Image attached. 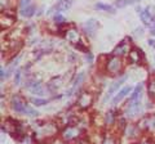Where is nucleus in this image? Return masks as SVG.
Instances as JSON below:
<instances>
[{
  "label": "nucleus",
  "mask_w": 155,
  "mask_h": 144,
  "mask_svg": "<svg viewBox=\"0 0 155 144\" xmlns=\"http://www.w3.org/2000/svg\"><path fill=\"white\" fill-rule=\"evenodd\" d=\"M116 122V116L114 111H107L105 114V124L107 126H113V125Z\"/></svg>",
  "instance_id": "393cba45"
},
{
  "label": "nucleus",
  "mask_w": 155,
  "mask_h": 144,
  "mask_svg": "<svg viewBox=\"0 0 155 144\" xmlns=\"http://www.w3.org/2000/svg\"><path fill=\"white\" fill-rule=\"evenodd\" d=\"M36 12V4H31V5H28L26 8H21L19 9V13H21L22 17L25 18H31L34 14Z\"/></svg>",
  "instance_id": "6ab92c4d"
},
{
  "label": "nucleus",
  "mask_w": 155,
  "mask_h": 144,
  "mask_svg": "<svg viewBox=\"0 0 155 144\" xmlns=\"http://www.w3.org/2000/svg\"><path fill=\"white\" fill-rule=\"evenodd\" d=\"M93 100H94V95L91 92H81L79 95H78L76 105L79 109L84 111V109H88L91 105L93 104Z\"/></svg>",
  "instance_id": "39448f33"
},
{
  "label": "nucleus",
  "mask_w": 155,
  "mask_h": 144,
  "mask_svg": "<svg viewBox=\"0 0 155 144\" xmlns=\"http://www.w3.org/2000/svg\"><path fill=\"white\" fill-rule=\"evenodd\" d=\"M101 144H118V140H116V138L114 135H105L102 136Z\"/></svg>",
  "instance_id": "a878e982"
},
{
  "label": "nucleus",
  "mask_w": 155,
  "mask_h": 144,
  "mask_svg": "<svg viewBox=\"0 0 155 144\" xmlns=\"http://www.w3.org/2000/svg\"><path fill=\"white\" fill-rule=\"evenodd\" d=\"M130 49H132L130 44H128L127 40H123L122 42H119V44L115 46L113 54L114 55H118V57H124V55H128L129 54Z\"/></svg>",
  "instance_id": "dca6fc26"
},
{
  "label": "nucleus",
  "mask_w": 155,
  "mask_h": 144,
  "mask_svg": "<svg viewBox=\"0 0 155 144\" xmlns=\"http://www.w3.org/2000/svg\"><path fill=\"white\" fill-rule=\"evenodd\" d=\"M142 89H143V84H142V83H140V84L133 89V92H132V94H130V97H129V100H128V104H127V105L141 104V103H140V100H141Z\"/></svg>",
  "instance_id": "2eb2a0df"
},
{
  "label": "nucleus",
  "mask_w": 155,
  "mask_h": 144,
  "mask_svg": "<svg viewBox=\"0 0 155 144\" xmlns=\"http://www.w3.org/2000/svg\"><path fill=\"white\" fill-rule=\"evenodd\" d=\"M60 136L65 143L78 142L83 138V129L80 125H67L62 129Z\"/></svg>",
  "instance_id": "20e7f679"
},
{
  "label": "nucleus",
  "mask_w": 155,
  "mask_h": 144,
  "mask_svg": "<svg viewBox=\"0 0 155 144\" xmlns=\"http://www.w3.org/2000/svg\"><path fill=\"white\" fill-rule=\"evenodd\" d=\"M53 21H54V23H56L57 26H64L65 23H66L65 17L62 16V14H60V13H56V16H54V18H53Z\"/></svg>",
  "instance_id": "cd10ccee"
},
{
  "label": "nucleus",
  "mask_w": 155,
  "mask_h": 144,
  "mask_svg": "<svg viewBox=\"0 0 155 144\" xmlns=\"http://www.w3.org/2000/svg\"><path fill=\"white\" fill-rule=\"evenodd\" d=\"M11 107L16 113L26 114V116H30V117H35L39 113L36 109H34L32 107L28 105V103L21 97V95H13L12 99H11Z\"/></svg>",
  "instance_id": "f03ea898"
},
{
  "label": "nucleus",
  "mask_w": 155,
  "mask_h": 144,
  "mask_svg": "<svg viewBox=\"0 0 155 144\" xmlns=\"http://www.w3.org/2000/svg\"><path fill=\"white\" fill-rule=\"evenodd\" d=\"M84 79H85V74H84V72H80V74L76 76V79H75V81H74V85H72V88L70 89V92H69V94H67V95L74 94V93L76 92V90L80 88V85L83 84Z\"/></svg>",
  "instance_id": "a211bd4d"
},
{
  "label": "nucleus",
  "mask_w": 155,
  "mask_h": 144,
  "mask_svg": "<svg viewBox=\"0 0 155 144\" xmlns=\"http://www.w3.org/2000/svg\"><path fill=\"white\" fill-rule=\"evenodd\" d=\"M30 102L35 105V107H41V105H45L48 103V100L43 99V98H30Z\"/></svg>",
  "instance_id": "bb28decb"
},
{
  "label": "nucleus",
  "mask_w": 155,
  "mask_h": 144,
  "mask_svg": "<svg viewBox=\"0 0 155 144\" xmlns=\"http://www.w3.org/2000/svg\"><path fill=\"white\" fill-rule=\"evenodd\" d=\"M137 144H151V143H150V142H138Z\"/></svg>",
  "instance_id": "72a5a7b5"
},
{
  "label": "nucleus",
  "mask_w": 155,
  "mask_h": 144,
  "mask_svg": "<svg viewBox=\"0 0 155 144\" xmlns=\"http://www.w3.org/2000/svg\"><path fill=\"white\" fill-rule=\"evenodd\" d=\"M14 23H16V16H14L13 13L2 12V16H0V26H2V30H8Z\"/></svg>",
  "instance_id": "f8f14e48"
},
{
  "label": "nucleus",
  "mask_w": 155,
  "mask_h": 144,
  "mask_svg": "<svg viewBox=\"0 0 155 144\" xmlns=\"http://www.w3.org/2000/svg\"><path fill=\"white\" fill-rule=\"evenodd\" d=\"M141 129L138 127V125H133V124H127V126L124 127L123 133L125 134V136L130 140H134V139H138L141 135Z\"/></svg>",
  "instance_id": "ddd939ff"
},
{
  "label": "nucleus",
  "mask_w": 155,
  "mask_h": 144,
  "mask_svg": "<svg viewBox=\"0 0 155 144\" xmlns=\"http://www.w3.org/2000/svg\"><path fill=\"white\" fill-rule=\"evenodd\" d=\"M147 44H149L150 46H154V48H155V40H154V39H150V40L147 41Z\"/></svg>",
  "instance_id": "473e14b6"
},
{
  "label": "nucleus",
  "mask_w": 155,
  "mask_h": 144,
  "mask_svg": "<svg viewBox=\"0 0 155 144\" xmlns=\"http://www.w3.org/2000/svg\"><path fill=\"white\" fill-rule=\"evenodd\" d=\"M141 17V21L145 26L147 27H151V28H155V12H154V8L153 7H146L141 12L140 14Z\"/></svg>",
  "instance_id": "0eeeda50"
},
{
  "label": "nucleus",
  "mask_w": 155,
  "mask_h": 144,
  "mask_svg": "<svg viewBox=\"0 0 155 144\" xmlns=\"http://www.w3.org/2000/svg\"><path fill=\"white\" fill-rule=\"evenodd\" d=\"M141 0H115L114 7L115 8H125L128 5H134V4L140 3Z\"/></svg>",
  "instance_id": "4be33fe9"
},
{
  "label": "nucleus",
  "mask_w": 155,
  "mask_h": 144,
  "mask_svg": "<svg viewBox=\"0 0 155 144\" xmlns=\"http://www.w3.org/2000/svg\"><path fill=\"white\" fill-rule=\"evenodd\" d=\"M136 35L142 36L143 35V30H142V28H137V30H136Z\"/></svg>",
  "instance_id": "7c9ffc66"
},
{
  "label": "nucleus",
  "mask_w": 155,
  "mask_h": 144,
  "mask_svg": "<svg viewBox=\"0 0 155 144\" xmlns=\"http://www.w3.org/2000/svg\"><path fill=\"white\" fill-rule=\"evenodd\" d=\"M125 80H127V75H123L122 77H119L118 80H116V81H114V83L111 84V86H110V88H109V90H107V93L105 94V97H104V99H102V103H104V104H106V103H107V100H109L111 97H113V95H114V93H116V92H118V90H119V88H120V86L123 85V83H124Z\"/></svg>",
  "instance_id": "9d476101"
},
{
  "label": "nucleus",
  "mask_w": 155,
  "mask_h": 144,
  "mask_svg": "<svg viewBox=\"0 0 155 144\" xmlns=\"http://www.w3.org/2000/svg\"><path fill=\"white\" fill-rule=\"evenodd\" d=\"M58 134V126L51 121H38L34 124V140L38 144L52 142Z\"/></svg>",
  "instance_id": "f257e3e1"
},
{
  "label": "nucleus",
  "mask_w": 155,
  "mask_h": 144,
  "mask_svg": "<svg viewBox=\"0 0 155 144\" xmlns=\"http://www.w3.org/2000/svg\"><path fill=\"white\" fill-rule=\"evenodd\" d=\"M62 85H64V83H62V77H56V79H53L48 83V89H49L51 92H56V90L60 89Z\"/></svg>",
  "instance_id": "412c9836"
},
{
  "label": "nucleus",
  "mask_w": 155,
  "mask_h": 144,
  "mask_svg": "<svg viewBox=\"0 0 155 144\" xmlns=\"http://www.w3.org/2000/svg\"><path fill=\"white\" fill-rule=\"evenodd\" d=\"M96 9H98V11H102L105 13H110V14H114L116 11H115V7L113 5H109V4H105V3H96L94 5Z\"/></svg>",
  "instance_id": "aec40b11"
},
{
  "label": "nucleus",
  "mask_w": 155,
  "mask_h": 144,
  "mask_svg": "<svg viewBox=\"0 0 155 144\" xmlns=\"http://www.w3.org/2000/svg\"><path fill=\"white\" fill-rule=\"evenodd\" d=\"M98 27H100V23H98V21H97V20H94V18H91V20L85 21L83 23V26H81L84 33L88 37H93L96 35L97 30H98Z\"/></svg>",
  "instance_id": "9b49d317"
},
{
  "label": "nucleus",
  "mask_w": 155,
  "mask_h": 144,
  "mask_svg": "<svg viewBox=\"0 0 155 144\" xmlns=\"http://www.w3.org/2000/svg\"><path fill=\"white\" fill-rule=\"evenodd\" d=\"M137 125L141 130L155 131V113L146 114V116H143L142 118H140Z\"/></svg>",
  "instance_id": "1a4fd4ad"
},
{
  "label": "nucleus",
  "mask_w": 155,
  "mask_h": 144,
  "mask_svg": "<svg viewBox=\"0 0 155 144\" xmlns=\"http://www.w3.org/2000/svg\"><path fill=\"white\" fill-rule=\"evenodd\" d=\"M69 2H70V3H72V0H69Z\"/></svg>",
  "instance_id": "c9c22d12"
},
{
  "label": "nucleus",
  "mask_w": 155,
  "mask_h": 144,
  "mask_svg": "<svg viewBox=\"0 0 155 144\" xmlns=\"http://www.w3.org/2000/svg\"><path fill=\"white\" fill-rule=\"evenodd\" d=\"M85 57H87V61L89 62V63H92V62H93V55H92V53L91 52H88V53H85Z\"/></svg>",
  "instance_id": "c756f323"
},
{
  "label": "nucleus",
  "mask_w": 155,
  "mask_h": 144,
  "mask_svg": "<svg viewBox=\"0 0 155 144\" xmlns=\"http://www.w3.org/2000/svg\"><path fill=\"white\" fill-rule=\"evenodd\" d=\"M127 57H128V61L130 62V63L137 64V66H143L145 62H146L143 52L137 46H132V49H130L129 54Z\"/></svg>",
  "instance_id": "423d86ee"
},
{
  "label": "nucleus",
  "mask_w": 155,
  "mask_h": 144,
  "mask_svg": "<svg viewBox=\"0 0 155 144\" xmlns=\"http://www.w3.org/2000/svg\"><path fill=\"white\" fill-rule=\"evenodd\" d=\"M21 77H22V71L17 70L14 74V85H19L21 84Z\"/></svg>",
  "instance_id": "c85d7f7f"
},
{
  "label": "nucleus",
  "mask_w": 155,
  "mask_h": 144,
  "mask_svg": "<svg viewBox=\"0 0 155 144\" xmlns=\"http://www.w3.org/2000/svg\"><path fill=\"white\" fill-rule=\"evenodd\" d=\"M71 4L69 0H60L58 2V4L54 7V9H57V13H61V12H66V11H69V8L71 7Z\"/></svg>",
  "instance_id": "5701e85b"
},
{
  "label": "nucleus",
  "mask_w": 155,
  "mask_h": 144,
  "mask_svg": "<svg viewBox=\"0 0 155 144\" xmlns=\"http://www.w3.org/2000/svg\"><path fill=\"white\" fill-rule=\"evenodd\" d=\"M151 33H153V35L155 36V28H151Z\"/></svg>",
  "instance_id": "f704fd0d"
},
{
  "label": "nucleus",
  "mask_w": 155,
  "mask_h": 144,
  "mask_svg": "<svg viewBox=\"0 0 155 144\" xmlns=\"http://www.w3.org/2000/svg\"><path fill=\"white\" fill-rule=\"evenodd\" d=\"M133 90H132V88H130V86L128 85V86H124V88H122L118 92V94L115 95V97L113 98V105H116V104H119L120 102H122V100L125 98V97H128L129 95V93H132Z\"/></svg>",
  "instance_id": "f3484780"
},
{
  "label": "nucleus",
  "mask_w": 155,
  "mask_h": 144,
  "mask_svg": "<svg viewBox=\"0 0 155 144\" xmlns=\"http://www.w3.org/2000/svg\"><path fill=\"white\" fill-rule=\"evenodd\" d=\"M104 63H105L104 71L110 76H116V75L122 74V71L124 70V62L122 59V57L113 54L111 57H107Z\"/></svg>",
  "instance_id": "7ed1b4c3"
},
{
  "label": "nucleus",
  "mask_w": 155,
  "mask_h": 144,
  "mask_svg": "<svg viewBox=\"0 0 155 144\" xmlns=\"http://www.w3.org/2000/svg\"><path fill=\"white\" fill-rule=\"evenodd\" d=\"M2 81H4V79H5V70H4V67H2Z\"/></svg>",
  "instance_id": "2f4dec72"
},
{
  "label": "nucleus",
  "mask_w": 155,
  "mask_h": 144,
  "mask_svg": "<svg viewBox=\"0 0 155 144\" xmlns=\"http://www.w3.org/2000/svg\"><path fill=\"white\" fill-rule=\"evenodd\" d=\"M147 93H149V98L155 102V76H153L149 80V85H147Z\"/></svg>",
  "instance_id": "b1692460"
},
{
  "label": "nucleus",
  "mask_w": 155,
  "mask_h": 144,
  "mask_svg": "<svg viewBox=\"0 0 155 144\" xmlns=\"http://www.w3.org/2000/svg\"><path fill=\"white\" fill-rule=\"evenodd\" d=\"M64 37L72 45H78V44H80L81 42L80 32L78 31V28H75L74 26L66 28L65 32H64Z\"/></svg>",
  "instance_id": "6e6552de"
},
{
  "label": "nucleus",
  "mask_w": 155,
  "mask_h": 144,
  "mask_svg": "<svg viewBox=\"0 0 155 144\" xmlns=\"http://www.w3.org/2000/svg\"><path fill=\"white\" fill-rule=\"evenodd\" d=\"M26 89L30 90L32 94H36V95H44L45 90H44V86L41 85L40 81H36V80H27L26 83Z\"/></svg>",
  "instance_id": "4468645a"
}]
</instances>
